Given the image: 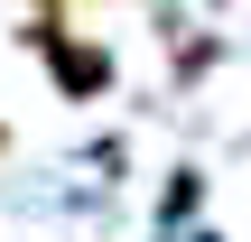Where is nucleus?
I'll list each match as a JSON object with an SVG mask.
<instances>
[{
	"label": "nucleus",
	"mask_w": 251,
	"mask_h": 242,
	"mask_svg": "<svg viewBox=\"0 0 251 242\" xmlns=\"http://www.w3.org/2000/svg\"><path fill=\"white\" fill-rule=\"evenodd\" d=\"M28 47L47 56V75H56L65 103H102V93H112V47H102V37H84V28H65V19H37Z\"/></svg>",
	"instance_id": "f257e3e1"
},
{
	"label": "nucleus",
	"mask_w": 251,
	"mask_h": 242,
	"mask_svg": "<svg viewBox=\"0 0 251 242\" xmlns=\"http://www.w3.org/2000/svg\"><path fill=\"white\" fill-rule=\"evenodd\" d=\"M0 149H9V131H0Z\"/></svg>",
	"instance_id": "f03ea898"
}]
</instances>
